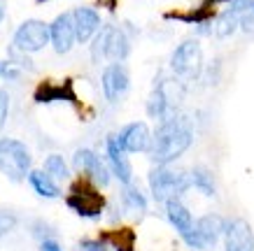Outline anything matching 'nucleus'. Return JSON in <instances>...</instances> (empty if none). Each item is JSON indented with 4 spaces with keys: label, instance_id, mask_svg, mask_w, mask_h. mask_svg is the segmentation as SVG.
<instances>
[{
    "label": "nucleus",
    "instance_id": "1",
    "mask_svg": "<svg viewBox=\"0 0 254 251\" xmlns=\"http://www.w3.org/2000/svg\"><path fill=\"white\" fill-rule=\"evenodd\" d=\"M193 142V123L189 116L180 114L170 116L166 121H159L156 130L152 133V147H149V160L154 165H170Z\"/></svg>",
    "mask_w": 254,
    "mask_h": 251
},
{
    "label": "nucleus",
    "instance_id": "2",
    "mask_svg": "<svg viewBox=\"0 0 254 251\" xmlns=\"http://www.w3.org/2000/svg\"><path fill=\"white\" fill-rule=\"evenodd\" d=\"M65 205L82 219L98 221L103 216V212L108 209V200L103 198L98 186H93L89 179L79 177V179L70 184V191L65 196Z\"/></svg>",
    "mask_w": 254,
    "mask_h": 251
},
{
    "label": "nucleus",
    "instance_id": "3",
    "mask_svg": "<svg viewBox=\"0 0 254 251\" xmlns=\"http://www.w3.org/2000/svg\"><path fill=\"white\" fill-rule=\"evenodd\" d=\"M149 191L156 202L166 205L168 200H180L191 189V179L187 170H173L168 165H154L149 172Z\"/></svg>",
    "mask_w": 254,
    "mask_h": 251
},
{
    "label": "nucleus",
    "instance_id": "4",
    "mask_svg": "<svg viewBox=\"0 0 254 251\" xmlns=\"http://www.w3.org/2000/svg\"><path fill=\"white\" fill-rule=\"evenodd\" d=\"M31 170V149L16 137H0V172L12 182H23Z\"/></svg>",
    "mask_w": 254,
    "mask_h": 251
},
{
    "label": "nucleus",
    "instance_id": "5",
    "mask_svg": "<svg viewBox=\"0 0 254 251\" xmlns=\"http://www.w3.org/2000/svg\"><path fill=\"white\" fill-rule=\"evenodd\" d=\"M203 70V49L196 38H187L175 47V51L170 53V72L182 79L191 82L200 75Z\"/></svg>",
    "mask_w": 254,
    "mask_h": 251
},
{
    "label": "nucleus",
    "instance_id": "6",
    "mask_svg": "<svg viewBox=\"0 0 254 251\" xmlns=\"http://www.w3.org/2000/svg\"><path fill=\"white\" fill-rule=\"evenodd\" d=\"M177 89H182L177 79H161L147 96V114L156 121H166L170 116H175L177 105L182 100Z\"/></svg>",
    "mask_w": 254,
    "mask_h": 251
},
{
    "label": "nucleus",
    "instance_id": "7",
    "mask_svg": "<svg viewBox=\"0 0 254 251\" xmlns=\"http://www.w3.org/2000/svg\"><path fill=\"white\" fill-rule=\"evenodd\" d=\"M47 45H49V23H45L42 19H26L12 38V49L26 56L42 51Z\"/></svg>",
    "mask_w": 254,
    "mask_h": 251
},
{
    "label": "nucleus",
    "instance_id": "8",
    "mask_svg": "<svg viewBox=\"0 0 254 251\" xmlns=\"http://www.w3.org/2000/svg\"><path fill=\"white\" fill-rule=\"evenodd\" d=\"M224 226H226V221H224L219 214H203V216L193 223L191 235L185 237V244L191 247V249H198V251L215 249L217 242H219L224 235Z\"/></svg>",
    "mask_w": 254,
    "mask_h": 251
},
{
    "label": "nucleus",
    "instance_id": "9",
    "mask_svg": "<svg viewBox=\"0 0 254 251\" xmlns=\"http://www.w3.org/2000/svg\"><path fill=\"white\" fill-rule=\"evenodd\" d=\"M72 165H75V170H77L79 175L84 177V179H89V182H91L93 186H98V189H105L110 184V179H112L108 163L100 158L93 149H89V147H82V149L75 151Z\"/></svg>",
    "mask_w": 254,
    "mask_h": 251
},
{
    "label": "nucleus",
    "instance_id": "10",
    "mask_svg": "<svg viewBox=\"0 0 254 251\" xmlns=\"http://www.w3.org/2000/svg\"><path fill=\"white\" fill-rule=\"evenodd\" d=\"M100 86H103V96L110 105L122 102L128 91H131V75L124 63H110L100 72Z\"/></svg>",
    "mask_w": 254,
    "mask_h": 251
},
{
    "label": "nucleus",
    "instance_id": "11",
    "mask_svg": "<svg viewBox=\"0 0 254 251\" xmlns=\"http://www.w3.org/2000/svg\"><path fill=\"white\" fill-rule=\"evenodd\" d=\"M49 45L59 56H65L68 51H72V47L77 45L75 38V23H72V14L63 12L49 23Z\"/></svg>",
    "mask_w": 254,
    "mask_h": 251
},
{
    "label": "nucleus",
    "instance_id": "12",
    "mask_svg": "<svg viewBox=\"0 0 254 251\" xmlns=\"http://www.w3.org/2000/svg\"><path fill=\"white\" fill-rule=\"evenodd\" d=\"M115 137L126 153H147L152 147V130L142 121H133L124 126Z\"/></svg>",
    "mask_w": 254,
    "mask_h": 251
},
{
    "label": "nucleus",
    "instance_id": "13",
    "mask_svg": "<svg viewBox=\"0 0 254 251\" xmlns=\"http://www.w3.org/2000/svg\"><path fill=\"white\" fill-rule=\"evenodd\" d=\"M33 100L38 105H52V102H70V105H79L77 91L72 86V79H65L63 84L54 82H42L35 86Z\"/></svg>",
    "mask_w": 254,
    "mask_h": 251
},
{
    "label": "nucleus",
    "instance_id": "14",
    "mask_svg": "<svg viewBox=\"0 0 254 251\" xmlns=\"http://www.w3.org/2000/svg\"><path fill=\"white\" fill-rule=\"evenodd\" d=\"M224 251H254V233L245 219L226 221L224 226Z\"/></svg>",
    "mask_w": 254,
    "mask_h": 251
},
{
    "label": "nucleus",
    "instance_id": "15",
    "mask_svg": "<svg viewBox=\"0 0 254 251\" xmlns=\"http://www.w3.org/2000/svg\"><path fill=\"white\" fill-rule=\"evenodd\" d=\"M105 163L110 167V175H115L122 184L133 182V167L128 163V153L119 147L115 135L105 137Z\"/></svg>",
    "mask_w": 254,
    "mask_h": 251
},
{
    "label": "nucleus",
    "instance_id": "16",
    "mask_svg": "<svg viewBox=\"0 0 254 251\" xmlns=\"http://www.w3.org/2000/svg\"><path fill=\"white\" fill-rule=\"evenodd\" d=\"M72 14V23H75V38L77 42H91V38L98 33L100 23V14L96 7H77L70 12Z\"/></svg>",
    "mask_w": 254,
    "mask_h": 251
},
{
    "label": "nucleus",
    "instance_id": "17",
    "mask_svg": "<svg viewBox=\"0 0 254 251\" xmlns=\"http://www.w3.org/2000/svg\"><path fill=\"white\" fill-rule=\"evenodd\" d=\"M166 216H168L170 226L177 230V235L182 237V240L191 235L196 221H193L191 212L185 207L182 200H168V202H166Z\"/></svg>",
    "mask_w": 254,
    "mask_h": 251
},
{
    "label": "nucleus",
    "instance_id": "18",
    "mask_svg": "<svg viewBox=\"0 0 254 251\" xmlns=\"http://www.w3.org/2000/svg\"><path fill=\"white\" fill-rule=\"evenodd\" d=\"M33 61L26 56V53L16 51V49H9V58L0 61V79L5 82H16L21 79L23 72H33Z\"/></svg>",
    "mask_w": 254,
    "mask_h": 251
},
{
    "label": "nucleus",
    "instance_id": "19",
    "mask_svg": "<svg viewBox=\"0 0 254 251\" xmlns=\"http://www.w3.org/2000/svg\"><path fill=\"white\" fill-rule=\"evenodd\" d=\"M119 207L124 214H133V216H145L147 214V198L145 193L135 186V184H124L122 196H119Z\"/></svg>",
    "mask_w": 254,
    "mask_h": 251
},
{
    "label": "nucleus",
    "instance_id": "20",
    "mask_svg": "<svg viewBox=\"0 0 254 251\" xmlns=\"http://www.w3.org/2000/svg\"><path fill=\"white\" fill-rule=\"evenodd\" d=\"M98 240H103L108 244V249L112 251H135V230L128 226L105 230V233H100Z\"/></svg>",
    "mask_w": 254,
    "mask_h": 251
},
{
    "label": "nucleus",
    "instance_id": "21",
    "mask_svg": "<svg viewBox=\"0 0 254 251\" xmlns=\"http://www.w3.org/2000/svg\"><path fill=\"white\" fill-rule=\"evenodd\" d=\"M26 179H28L31 189L38 193L40 198H49V200H52V198H59V196H61V186H59L52 177L47 175L45 170H31Z\"/></svg>",
    "mask_w": 254,
    "mask_h": 251
},
{
    "label": "nucleus",
    "instance_id": "22",
    "mask_svg": "<svg viewBox=\"0 0 254 251\" xmlns=\"http://www.w3.org/2000/svg\"><path fill=\"white\" fill-rule=\"evenodd\" d=\"M128 56H131V35L115 26L112 38H110V47H108V61L110 63H124Z\"/></svg>",
    "mask_w": 254,
    "mask_h": 251
},
{
    "label": "nucleus",
    "instance_id": "23",
    "mask_svg": "<svg viewBox=\"0 0 254 251\" xmlns=\"http://www.w3.org/2000/svg\"><path fill=\"white\" fill-rule=\"evenodd\" d=\"M112 31H115V26H112V23H105V26H100L98 33L91 38V61L93 63L108 61V47H110Z\"/></svg>",
    "mask_w": 254,
    "mask_h": 251
},
{
    "label": "nucleus",
    "instance_id": "24",
    "mask_svg": "<svg viewBox=\"0 0 254 251\" xmlns=\"http://www.w3.org/2000/svg\"><path fill=\"white\" fill-rule=\"evenodd\" d=\"M189 179H191V186H196V189L203 193V196H208V198H212L217 193V184H215V175L210 172L205 165H196L189 170Z\"/></svg>",
    "mask_w": 254,
    "mask_h": 251
},
{
    "label": "nucleus",
    "instance_id": "25",
    "mask_svg": "<svg viewBox=\"0 0 254 251\" xmlns=\"http://www.w3.org/2000/svg\"><path fill=\"white\" fill-rule=\"evenodd\" d=\"M42 170H45L47 175L52 177L56 184L70 179V167H68V163H65V158H63V156H59V153H49V156L45 158Z\"/></svg>",
    "mask_w": 254,
    "mask_h": 251
},
{
    "label": "nucleus",
    "instance_id": "26",
    "mask_svg": "<svg viewBox=\"0 0 254 251\" xmlns=\"http://www.w3.org/2000/svg\"><path fill=\"white\" fill-rule=\"evenodd\" d=\"M236 28H238V14L231 12V9H226V12H222V14H217L212 19V33L217 38H229V35L236 33Z\"/></svg>",
    "mask_w": 254,
    "mask_h": 251
},
{
    "label": "nucleus",
    "instance_id": "27",
    "mask_svg": "<svg viewBox=\"0 0 254 251\" xmlns=\"http://www.w3.org/2000/svg\"><path fill=\"white\" fill-rule=\"evenodd\" d=\"M168 21H182V23H191V26H198V23L212 19V9L200 5L198 9H191V12H168L166 14Z\"/></svg>",
    "mask_w": 254,
    "mask_h": 251
},
{
    "label": "nucleus",
    "instance_id": "28",
    "mask_svg": "<svg viewBox=\"0 0 254 251\" xmlns=\"http://www.w3.org/2000/svg\"><path fill=\"white\" fill-rule=\"evenodd\" d=\"M31 233H33V237L35 240H47V237H56V230L49 226V223H45V221H35L31 226Z\"/></svg>",
    "mask_w": 254,
    "mask_h": 251
},
{
    "label": "nucleus",
    "instance_id": "29",
    "mask_svg": "<svg viewBox=\"0 0 254 251\" xmlns=\"http://www.w3.org/2000/svg\"><path fill=\"white\" fill-rule=\"evenodd\" d=\"M9 105H12L9 91H7V89H0V133H2V128H5V123H7Z\"/></svg>",
    "mask_w": 254,
    "mask_h": 251
},
{
    "label": "nucleus",
    "instance_id": "30",
    "mask_svg": "<svg viewBox=\"0 0 254 251\" xmlns=\"http://www.w3.org/2000/svg\"><path fill=\"white\" fill-rule=\"evenodd\" d=\"M16 226V214L7 212V209H0V237H5L9 230H14Z\"/></svg>",
    "mask_w": 254,
    "mask_h": 251
},
{
    "label": "nucleus",
    "instance_id": "31",
    "mask_svg": "<svg viewBox=\"0 0 254 251\" xmlns=\"http://www.w3.org/2000/svg\"><path fill=\"white\" fill-rule=\"evenodd\" d=\"M77 251H110L103 240H82L77 244Z\"/></svg>",
    "mask_w": 254,
    "mask_h": 251
},
{
    "label": "nucleus",
    "instance_id": "32",
    "mask_svg": "<svg viewBox=\"0 0 254 251\" xmlns=\"http://www.w3.org/2000/svg\"><path fill=\"white\" fill-rule=\"evenodd\" d=\"M40 251H63V247L56 237H47V240H40Z\"/></svg>",
    "mask_w": 254,
    "mask_h": 251
},
{
    "label": "nucleus",
    "instance_id": "33",
    "mask_svg": "<svg viewBox=\"0 0 254 251\" xmlns=\"http://www.w3.org/2000/svg\"><path fill=\"white\" fill-rule=\"evenodd\" d=\"M254 5V0H231V12H236V14H240L243 9H247V7H252Z\"/></svg>",
    "mask_w": 254,
    "mask_h": 251
},
{
    "label": "nucleus",
    "instance_id": "34",
    "mask_svg": "<svg viewBox=\"0 0 254 251\" xmlns=\"http://www.w3.org/2000/svg\"><path fill=\"white\" fill-rule=\"evenodd\" d=\"M98 7L108 9V12H115V9H117V0H98Z\"/></svg>",
    "mask_w": 254,
    "mask_h": 251
},
{
    "label": "nucleus",
    "instance_id": "35",
    "mask_svg": "<svg viewBox=\"0 0 254 251\" xmlns=\"http://www.w3.org/2000/svg\"><path fill=\"white\" fill-rule=\"evenodd\" d=\"M222 2H231V0H205V2H203V5H205V7H217V5H222Z\"/></svg>",
    "mask_w": 254,
    "mask_h": 251
},
{
    "label": "nucleus",
    "instance_id": "36",
    "mask_svg": "<svg viewBox=\"0 0 254 251\" xmlns=\"http://www.w3.org/2000/svg\"><path fill=\"white\" fill-rule=\"evenodd\" d=\"M5 14H7V5H5V0H0V23L5 21Z\"/></svg>",
    "mask_w": 254,
    "mask_h": 251
},
{
    "label": "nucleus",
    "instance_id": "37",
    "mask_svg": "<svg viewBox=\"0 0 254 251\" xmlns=\"http://www.w3.org/2000/svg\"><path fill=\"white\" fill-rule=\"evenodd\" d=\"M38 2H45V0H38Z\"/></svg>",
    "mask_w": 254,
    "mask_h": 251
}]
</instances>
